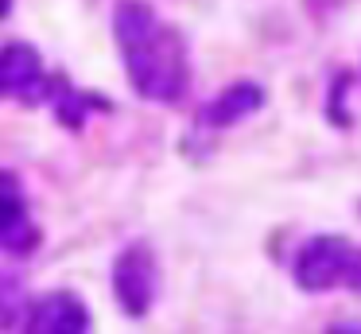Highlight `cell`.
Here are the masks:
<instances>
[{"instance_id":"2","label":"cell","mask_w":361,"mask_h":334,"mask_svg":"<svg viewBox=\"0 0 361 334\" xmlns=\"http://www.w3.org/2000/svg\"><path fill=\"white\" fill-rule=\"evenodd\" d=\"M295 280L307 292H326L338 284L361 292V249L342 237H311L295 256Z\"/></svg>"},{"instance_id":"1","label":"cell","mask_w":361,"mask_h":334,"mask_svg":"<svg viewBox=\"0 0 361 334\" xmlns=\"http://www.w3.org/2000/svg\"><path fill=\"white\" fill-rule=\"evenodd\" d=\"M121 54L136 93L148 101H175L187 90V47L144 0H121L113 12Z\"/></svg>"},{"instance_id":"6","label":"cell","mask_w":361,"mask_h":334,"mask_svg":"<svg viewBox=\"0 0 361 334\" xmlns=\"http://www.w3.org/2000/svg\"><path fill=\"white\" fill-rule=\"evenodd\" d=\"M0 194H4V202H0V245L8 249V253H16V256L32 253V249L39 245V229H35L32 217H27L24 198H20V186H16V175H12V171L4 175Z\"/></svg>"},{"instance_id":"4","label":"cell","mask_w":361,"mask_h":334,"mask_svg":"<svg viewBox=\"0 0 361 334\" xmlns=\"http://www.w3.org/2000/svg\"><path fill=\"white\" fill-rule=\"evenodd\" d=\"M0 90L16 101H43L55 97L59 82L43 78V62L27 43H8L0 54Z\"/></svg>"},{"instance_id":"5","label":"cell","mask_w":361,"mask_h":334,"mask_svg":"<svg viewBox=\"0 0 361 334\" xmlns=\"http://www.w3.org/2000/svg\"><path fill=\"white\" fill-rule=\"evenodd\" d=\"M86 307L74 292H51L32 303L24 334H86Z\"/></svg>"},{"instance_id":"8","label":"cell","mask_w":361,"mask_h":334,"mask_svg":"<svg viewBox=\"0 0 361 334\" xmlns=\"http://www.w3.org/2000/svg\"><path fill=\"white\" fill-rule=\"evenodd\" d=\"M330 334H361V323H338Z\"/></svg>"},{"instance_id":"3","label":"cell","mask_w":361,"mask_h":334,"mask_svg":"<svg viewBox=\"0 0 361 334\" xmlns=\"http://www.w3.org/2000/svg\"><path fill=\"white\" fill-rule=\"evenodd\" d=\"M113 292L125 315H144L156 295V261L148 245H128L113 264Z\"/></svg>"},{"instance_id":"7","label":"cell","mask_w":361,"mask_h":334,"mask_svg":"<svg viewBox=\"0 0 361 334\" xmlns=\"http://www.w3.org/2000/svg\"><path fill=\"white\" fill-rule=\"evenodd\" d=\"M260 105H264V90H260L257 82H233L229 90H221L210 105H202L198 121H202L206 129H229V124L245 121L249 113H257Z\"/></svg>"}]
</instances>
